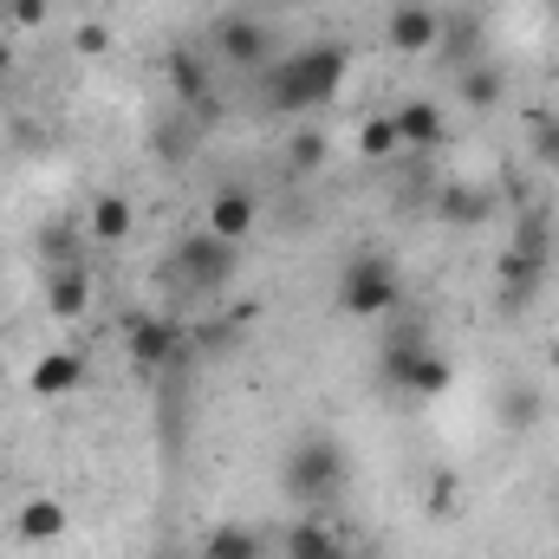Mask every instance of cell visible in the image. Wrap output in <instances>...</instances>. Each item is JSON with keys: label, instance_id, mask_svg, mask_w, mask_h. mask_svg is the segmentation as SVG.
Masks as SVG:
<instances>
[{"label": "cell", "instance_id": "1", "mask_svg": "<svg viewBox=\"0 0 559 559\" xmlns=\"http://www.w3.org/2000/svg\"><path fill=\"white\" fill-rule=\"evenodd\" d=\"M345 46H332V39H312V46H299V52H280V66L267 72V111L280 118H306V111H325L332 98H338V85H345Z\"/></svg>", "mask_w": 559, "mask_h": 559}, {"label": "cell", "instance_id": "2", "mask_svg": "<svg viewBox=\"0 0 559 559\" xmlns=\"http://www.w3.org/2000/svg\"><path fill=\"white\" fill-rule=\"evenodd\" d=\"M345 481H352V455H345V442L325 436V429H306V436L286 449V462H280V488H286L293 501H338Z\"/></svg>", "mask_w": 559, "mask_h": 559}, {"label": "cell", "instance_id": "3", "mask_svg": "<svg viewBox=\"0 0 559 559\" xmlns=\"http://www.w3.org/2000/svg\"><path fill=\"white\" fill-rule=\"evenodd\" d=\"M332 299H338V312H345V319H391V312H397V299H404L397 261H391L384 248L352 254V261L338 267V280H332Z\"/></svg>", "mask_w": 559, "mask_h": 559}, {"label": "cell", "instance_id": "4", "mask_svg": "<svg viewBox=\"0 0 559 559\" xmlns=\"http://www.w3.org/2000/svg\"><path fill=\"white\" fill-rule=\"evenodd\" d=\"M163 280L182 286V293H222L235 280V241L209 235V228H189L169 254H163Z\"/></svg>", "mask_w": 559, "mask_h": 559}, {"label": "cell", "instance_id": "5", "mask_svg": "<svg viewBox=\"0 0 559 559\" xmlns=\"http://www.w3.org/2000/svg\"><path fill=\"white\" fill-rule=\"evenodd\" d=\"M209 46H215V59L228 72H267L274 66V33L254 13H222L215 33H209Z\"/></svg>", "mask_w": 559, "mask_h": 559}, {"label": "cell", "instance_id": "6", "mask_svg": "<svg viewBox=\"0 0 559 559\" xmlns=\"http://www.w3.org/2000/svg\"><path fill=\"white\" fill-rule=\"evenodd\" d=\"M436 39H442V13H436L429 0H397V7L384 13V46H391V52L423 59V52H436Z\"/></svg>", "mask_w": 559, "mask_h": 559}, {"label": "cell", "instance_id": "7", "mask_svg": "<svg viewBox=\"0 0 559 559\" xmlns=\"http://www.w3.org/2000/svg\"><path fill=\"white\" fill-rule=\"evenodd\" d=\"M423 332L417 325H391L384 332V345H378V384L384 391H397V397H411V378H417V365H423Z\"/></svg>", "mask_w": 559, "mask_h": 559}, {"label": "cell", "instance_id": "8", "mask_svg": "<svg viewBox=\"0 0 559 559\" xmlns=\"http://www.w3.org/2000/svg\"><path fill=\"white\" fill-rule=\"evenodd\" d=\"M436 222L442 228H488L495 222V189H475V182H436Z\"/></svg>", "mask_w": 559, "mask_h": 559}, {"label": "cell", "instance_id": "9", "mask_svg": "<svg viewBox=\"0 0 559 559\" xmlns=\"http://www.w3.org/2000/svg\"><path fill=\"white\" fill-rule=\"evenodd\" d=\"M72 534V508L66 501H52V495H26L20 508H13V540H26V547H52V540H66Z\"/></svg>", "mask_w": 559, "mask_h": 559}, {"label": "cell", "instance_id": "10", "mask_svg": "<svg viewBox=\"0 0 559 559\" xmlns=\"http://www.w3.org/2000/svg\"><path fill=\"white\" fill-rule=\"evenodd\" d=\"M547 261H554V254L508 241V248H501V267H495V280H501V299H508V306H527V299L547 286Z\"/></svg>", "mask_w": 559, "mask_h": 559}, {"label": "cell", "instance_id": "11", "mask_svg": "<svg viewBox=\"0 0 559 559\" xmlns=\"http://www.w3.org/2000/svg\"><path fill=\"white\" fill-rule=\"evenodd\" d=\"M182 352H189V332L176 319H138L131 325V358H138L143 371H169Z\"/></svg>", "mask_w": 559, "mask_h": 559}, {"label": "cell", "instance_id": "12", "mask_svg": "<svg viewBox=\"0 0 559 559\" xmlns=\"http://www.w3.org/2000/svg\"><path fill=\"white\" fill-rule=\"evenodd\" d=\"M163 72H169V92H176V105H189V111H209V92H215V72H209V59H202V52H189V46H176Z\"/></svg>", "mask_w": 559, "mask_h": 559}, {"label": "cell", "instance_id": "13", "mask_svg": "<svg viewBox=\"0 0 559 559\" xmlns=\"http://www.w3.org/2000/svg\"><path fill=\"white\" fill-rule=\"evenodd\" d=\"M79 384H85V358H79V352H46V358H33V371H26V391L46 397V404H52V397H72Z\"/></svg>", "mask_w": 559, "mask_h": 559}, {"label": "cell", "instance_id": "14", "mask_svg": "<svg viewBox=\"0 0 559 559\" xmlns=\"http://www.w3.org/2000/svg\"><path fill=\"white\" fill-rule=\"evenodd\" d=\"M46 312H52L59 325L85 319V312H92V274H85V267H52V274H46Z\"/></svg>", "mask_w": 559, "mask_h": 559}, {"label": "cell", "instance_id": "15", "mask_svg": "<svg viewBox=\"0 0 559 559\" xmlns=\"http://www.w3.org/2000/svg\"><path fill=\"white\" fill-rule=\"evenodd\" d=\"M280 554L286 559H352V547H345V534L332 521H299V527L280 534Z\"/></svg>", "mask_w": 559, "mask_h": 559}, {"label": "cell", "instance_id": "16", "mask_svg": "<svg viewBox=\"0 0 559 559\" xmlns=\"http://www.w3.org/2000/svg\"><path fill=\"white\" fill-rule=\"evenodd\" d=\"M254 222H261V209H254V195L248 189H215V202H209V235H222V241H241V235H254Z\"/></svg>", "mask_w": 559, "mask_h": 559}, {"label": "cell", "instance_id": "17", "mask_svg": "<svg viewBox=\"0 0 559 559\" xmlns=\"http://www.w3.org/2000/svg\"><path fill=\"white\" fill-rule=\"evenodd\" d=\"M455 92H462V105H468V111H495V105L508 98V79H501V66L475 59V66H462V72H455Z\"/></svg>", "mask_w": 559, "mask_h": 559}, {"label": "cell", "instance_id": "18", "mask_svg": "<svg viewBox=\"0 0 559 559\" xmlns=\"http://www.w3.org/2000/svg\"><path fill=\"white\" fill-rule=\"evenodd\" d=\"M85 228H92V241H124V235L138 228V209H131V195H118V189H105V195L92 202V215H85Z\"/></svg>", "mask_w": 559, "mask_h": 559}, {"label": "cell", "instance_id": "19", "mask_svg": "<svg viewBox=\"0 0 559 559\" xmlns=\"http://www.w3.org/2000/svg\"><path fill=\"white\" fill-rule=\"evenodd\" d=\"M540 384H501V397H495V417H501V429L508 436H527L534 423H540Z\"/></svg>", "mask_w": 559, "mask_h": 559}, {"label": "cell", "instance_id": "20", "mask_svg": "<svg viewBox=\"0 0 559 559\" xmlns=\"http://www.w3.org/2000/svg\"><path fill=\"white\" fill-rule=\"evenodd\" d=\"M397 118V138H404V150H436L442 143V111L429 105V98H411L404 111H391Z\"/></svg>", "mask_w": 559, "mask_h": 559}, {"label": "cell", "instance_id": "21", "mask_svg": "<svg viewBox=\"0 0 559 559\" xmlns=\"http://www.w3.org/2000/svg\"><path fill=\"white\" fill-rule=\"evenodd\" d=\"M325 163H332V143L319 138V131H293V138H286V156H280V169H286L293 182H299V176H319Z\"/></svg>", "mask_w": 559, "mask_h": 559}, {"label": "cell", "instance_id": "22", "mask_svg": "<svg viewBox=\"0 0 559 559\" xmlns=\"http://www.w3.org/2000/svg\"><path fill=\"white\" fill-rule=\"evenodd\" d=\"M261 534L254 527H215L209 540H202V559H261Z\"/></svg>", "mask_w": 559, "mask_h": 559}, {"label": "cell", "instance_id": "23", "mask_svg": "<svg viewBox=\"0 0 559 559\" xmlns=\"http://www.w3.org/2000/svg\"><path fill=\"white\" fill-rule=\"evenodd\" d=\"M527 156L559 176V111H534L527 118Z\"/></svg>", "mask_w": 559, "mask_h": 559}, {"label": "cell", "instance_id": "24", "mask_svg": "<svg viewBox=\"0 0 559 559\" xmlns=\"http://www.w3.org/2000/svg\"><path fill=\"white\" fill-rule=\"evenodd\" d=\"M449 384H455V365H449L442 352H423L417 378H411V397H442Z\"/></svg>", "mask_w": 559, "mask_h": 559}, {"label": "cell", "instance_id": "25", "mask_svg": "<svg viewBox=\"0 0 559 559\" xmlns=\"http://www.w3.org/2000/svg\"><path fill=\"white\" fill-rule=\"evenodd\" d=\"M39 254H46V274L52 267H79V228H46L39 235Z\"/></svg>", "mask_w": 559, "mask_h": 559}, {"label": "cell", "instance_id": "26", "mask_svg": "<svg viewBox=\"0 0 559 559\" xmlns=\"http://www.w3.org/2000/svg\"><path fill=\"white\" fill-rule=\"evenodd\" d=\"M358 150H365V156H397V150H404V138H397V118H371V124L358 131Z\"/></svg>", "mask_w": 559, "mask_h": 559}, {"label": "cell", "instance_id": "27", "mask_svg": "<svg viewBox=\"0 0 559 559\" xmlns=\"http://www.w3.org/2000/svg\"><path fill=\"white\" fill-rule=\"evenodd\" d=\"M7 20L33 33V26H46V0H7Z\"/></svg>", "mask_w": 559, "mask_h": 559}, {"label": "cell", "instance_id": "28", "mask_svg": "<svg viewBox=\"0 0 559 559\" xmlns=\"http://www.w3.org/2000/svg\"><path fill=\"white\" fill-rule=\"evenodd\" d=\"M449 501H455V475H436L429 481V508H449Z\"/></svg>", "mask_w": 559, "mask_h": 559}, {"label": "cell", "instance_id": "29", "mask_svg": "<svg viewBox=\"0 0 559 559\" xmlns=\"http://www.w3.org/2000/svg\"><path fill=\"white\" fill-rule=\"evenodd\" d=\"M79 52H105V26H79Z\"/></svg>", "mask_w": 559, "mask_h": 559}, {"label": "cell", "instance_id": "30", "mask_svg": "<svg viewBox=\"0 0 559 559\" xmlns=\"http://www.w3.org/2000/svg\"><path fill=\"white\" fill-rule=\"evenodd\" d=\"M7 72H13V52H7V46H0V79H7Z\"/></svg>", "mask_w": 559, "mask_h": 559}, {"label": "cell", "instance_id": "31", "mask_svg": "<svg viewBox=\"0 0 559 559\" xmlns=\"http://www.w3.org/2000/svg\"><path fill=\"white\" fill-rule=\"evenodd\" d=\"M150 559H182V554H176V547H156V554H150Z\"/></svg>", "mask_w": 559, "mask_h": 559}, {"label": "cell", "instance_id": "32", "mask_svg": "<svg viewBox=\"0 0 559 559\" xmlns=\"http://www.w3.org/2000/svg\"><path fill=\"white\" fill-rule=\"evenodd\" d=\"M547 7H554V13H559V0H547Z\"/></svg>", "mask_w": 559, "mask_h": 559}]
</instances>
